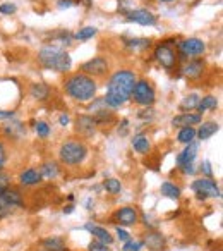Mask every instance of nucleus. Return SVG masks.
I'll use <instances>...</instances> for the list:
<instances>
[{"mask_svg": "<svg viewBox=\"0 0 223 251\" xmlns=\"http://www.w3.org/2000/svg\"><path fill=\"white\" fill-rule=\"evenodd\" d=\"M108 69H110V66H108V60L105 57H93V59H89L88 62H84L81 66V73L93 77V79L94 77L107 76Z\"/></svg>", "mask_w": 223, "mask_h": 251, "instance_id": "obj_7", "label": "nucleus"}, {"mask_svg": "<svg viewBox=\"0 0 223 251\" xmlns=\"http://www.w3.org/2000/svg\"><path fill=\"white\" fill-rule=\"evenodd\" d=\"M43 246H45L46 251H66V243H64L62 237H46L45 241H43Z\"/></svg>", "mask_w": 223, "mask_h": 251, "instance_id": "obj_24", "label": "nucleus"}, {"mask_svg": "<svg viewBox=\"0 0 223 251\" xmlns=\"http://www.w3.org/2000/svg\"><path fill=\"white\" fill-rule=\"evenodd\" d=\"M12 212V206L9 205L7 201H5L2 196H0V219H4V217H7L9 213Z\"/></svg>", "mask_w": 223, "mask_h": 251, "instance_id": "obj_35", "label": "nucleus"}, {"mask_svg": "<svg viewBox=\"0 0 223 251\" xmlns=\"http://www.w3.org/2000/svg\"><path fill=\"white\" fill-rule=\"evenodd\" d=\"M199 100H201V98H199L196 93L187 95V97H185L184 100L180 101V108H182V110H192V108L198 107Z\"/></svg>", "mask_w": 223, "mask_h": 251, "instance_id": "obj_28", "label": "nucleus"}, {"mask_svg": "<svg viewBox=\"0 0 223 251\" xmlns=\"http://www.w3.org/2000/svg\"><path fill=\"white\" fill-rule=\"evenodd\" d=\"M196 108H198L199 114H204L206 110H215V108H218V98L213 97V95H208V97H204L202 100H199Z\"/></svg>", "mask_w": 223, "mask_h": 251, "instance_id": "obj_23", "label": "nucleus"}, {"mask_svg": "<svg viewBox=\"0 0 223 251\" xmlns=\"http://www.w3.org/2000/svg\"><path fill=\"white\" fill-rule=\"evenodd\" d=\"M126 45H127V47H131V49H144V47L150 45V40H146V38H134V40H127Z\"/></svg>", "mask_w": 223, "mask_h": 251, "instance_id": "obj_33", "label": "nucleus"}, {"mask_svg": "<svg viewBox=\"0 0 223 251\" xmlns=\"http://www.w3.org/2000/svg\"><path fill=\"white\" fill-rule=\"evenodd\" d=\"M29 93H31V97L35 98V100L43 101V100H46V98H48L50 88L46 86L45 83H35V84H31V90H29Z\"/></svg>", "mask_w": 223, "mask_h": 251, "instance_id": "obj_22", "label": "nucleus"}, {"mask_svg": "<svg viewBox=\"0 0 223 251\" xmlns=\"http://www.w3.org/2000/svg\"><path fill=\"white\" fill-rule=\"evenodd\" d=\"M160 2H172V0H160Z\"/></svg>", "mask_w": 223, "mask_h": 251, "instance_id": "obj_46", "label": "nucleus"}, {"mask_svg": "<svg viewBox=\"0 0 223 251\" xmlns=\"http://www.w3.org/2000/svg\"><path fill=\"white\" fill-rule=\"evenodd\" d=\"M177 140L184 145L192 143V141L196 140V129L192 126H189V127H180V131H178V134H177Z\"/></svg>", "mask_w": 223, "mask_h": 251, "instance_id": "obj_26", "label": "nucleus"}, {"mask_svg": "<svg viewBox=\"0 0 223 251\" xmlns=\"http://www.w3.org/2000/svg\"><path fill=\"white\" fill-rule=\"evenodd\" d=\"M204 69H206V64H204V60H201V59L185 60L184 66L180 67L182 74H184L185 77H189V79H198V77H201Z\"/></svg>", "mask_w": 223, "mask_h": 251, "instance_id": "obj_11", "label": "nucleus"}, {"mask_svg": "<svg viewBox=\"0 0 223 251\" xmlns=\"http://www.w3.org/2000/svg\"><path fill=\"white\" fill-rule=\"evenodd\" d=\"M96 33H98V29L94 28V26H86V28H81L74 36H76V40H81V42H84V40L93 38Z\"/></svg>", "mask_w": 223, "mask_h": 251, "instance_id": "obj_29", "label": "nucleus"}, {"mask_svg": "<svg viewBox=\"0 0 223 251\" xmlns=\"http://www.w3.org/2000/svg\"><path fill=\"white\" fill-rule=\"evenodd\" d=\"M180 171L184 172V174H194L196 167H194V164H185V165H180Z\"/></svg>", "mask_w": 223, "mask_h": 251, "instance_id": "obj_40", "label": "nucleus"}, {"mask_svg": "<svg viewBox=\"0 0 223 251\" xmlns=\"http://www.w3.org/2000/svg\"><path fill=\"white\" fill-rule=\"evenodd\" d=\"M59 122H60V126H67L69 124V115H60V119H59Z\"/></svg>", "mask_w": 223, "mask_h": 251, "instance_id": "obj_44", "label": "nucleus"}, {"mask_svg": "<svg viewBox=\"0 0 223 251\" xmlns=\"http://www.w3.org/2000/svg\"><path fill=\"white\" fill-rule=\"evenodd\" d=\"M136 81V74L129 69H119L112 74L107 84V95L103 97L107 107L119 108L127 100H131V93H133Z\"/></svg>", "mask_w": 223, "mask_h": 251, "instance_id": "obj_1", "label": "nucleus"}, {"mask_svg": "<svg viewBox=\"0 0 223 251\" xmlns=\"http://www.w3.org/2000/svg\"><path fill=\"white\" fill-rule=\"evenodd\" d=\"M42 174H40V171H36V169H26V171L21 172V176H19V182H21L22 186H35L38 184V182H42Z\"/></svg>", "mask_w": 223, "mask_h": 251, "instance_id": "obj_19", "label": "nucleus"}, {"mask_svg": "<svg viewBox=\"0 0 223 251\" xmlns=\"http://www.w3.org/2000/svg\"><path fill=\"white\" fill-rule=\"evenodd\" d=\"M59 157L66 165H79L88 157V148L83 141L69 140L66 143H62V147L59 150Z\"/></svg>", "mask_w": 223, "mask_h": 251, "instance_id": "obj_4", "label": "nucleus"}, {"mask_svg": "<svg viewBox=\"0 0 223 251\" xmlns=\"http://www.w3.org/2000/svg\"><path fill=\"white\" fill-rule=\"evenodd\" d=\"M40 174L45 179H55L57 176H59V165H57L55 162H46V164H43L42 169H40Z\"/></svg>", "mask_w": 223, "mask_h": 251, "instance_id": "obj_25", "label": "nucleus"}, {"mask_svg": "<svg viewBox=\"0 0 223 251\" xmlns=\"http://www.w3.org/2000/svg\"><path fill=\"white\" fill-rule=\"evenodd\" d=\"M201 122V114H191V112H184V114L177 115L172 119V126L174 127H189Z\"/></svg>", "mask_w": 223, "mask_h": 251, "instance_id": "obj_14", "label": "nucleus"}, {"mask_svg": "<svg viewBox=\"0 0 223 251\" xmlns=\"http://www.w3.org/2000/svg\"><path fill=\"white\" fill-rule=\"evenodd\" d=\"M0 196L5 200V201L9 203V205L12 206V208H16V206H21L22 205V195L18 191V189H12V188H5L0 191Z\"/></svg>", "mask_w": 223, "mask_h": 251, "instance_id": "obj_20", "label": "nucleus"}, {"mask_svg": "<svg viewBox=\"0 0 223 251\" xmlns=\"http://www.w3.org/2000/svg\"><path fill=\"white\" fill-rule=\"evenodd\" d=\"M14 117V112L9 110H0V119H12Z\"/></svg>", "mask_w": 223, "mask_h": 251, "instance_id": "obj_42", "label": "nucleus"}, {"mask_svg": "<svg viewBox=\"0 0 223 251\" xmlns=\"http://www.w3.org/2000/svg\"><path fill=\"white\" fill-rule=\"evenodd\" d=\"M72 210H74V206H72V205H67L66 208H64V213H70Z\"/></svg>", "mask_w": 223, "mask_h": 251, "instance_id": "obj_45", "label": "nucleus"}, {"mask_svg": "<svg viewBox=\"0 0 223 251\" xmlns=\"http://www.w3.org/2000/svg\"><path fill=\"white\" fill-rule=\"evenodd\" d=\"M151 251H163L165 248V236L160 232H148L144 237V243Z\"/></svg>", "mask_w": 223, "mask_h": 251, "instance_id": "obj_18", "label": "nucleus"}, {"mask_svg": "<svg viewBox=\"0 0 223 251\" xmlns=\"http://www.w3.org/2000/svg\"><path fill=\"white\" fill-rule=\"evenodd\" d=\"M206 52V43L199 38H187L184 42L178 43V53L182 55V59H194Z\"/></svg>", "mask_w": 223, "mask_h": 251, "instance_id": "obj_8", "label": "nucleus"}, {"mask_svg": "<svg viewBox=\"0 0 223 251\" xmlns=\"http://www.w3.org/2000/svg\"><path fill=\"white\" fill-rule=\"evenodd\" d=\"M115 234H117V237H119L120 241H124V243H126L127 239H131V234L127 232V230L120 229V227H117V229H115Z\"/></svg>", "mask_w": 223, "mask_h": 251, "instance_id": "obj_38", "label": "nucleus"}, {"mask_svg": "<svg viewBox=\"0 0 223 251\" xmlns=\"http://www.w3.org/2000/svg\"><path fill=\"white\" fill-rule=\"evenodd\" d=\"M96 126L98 122L93 115H79L76 119V131L83 136H93L96 133Z\"/></svg>", "mask_w": 223, "mask_h": 251, "instance_id": "obj_12", "label": "nucleus"}, {"mask_svg": "<svg viewBox=\"0 0 223 251\" xmlns=\"http://www.w3.org/2000/svg\"><path fill=\"white\" fill-rule=\"evenodd\" d=\"M35 129H36V134H38L40 138H48V134H50V126L46 124V122H43V121L36 122Z\"/></svg>", "mask_w": 223, "mask_h": 251, "instance_id": "obj_32", "label": "nucleus"}, {"mask_svg": "<svg viewBox=\"0 0 223 251\" xmlns=\"http://www.w3.org/2000/svg\"><path fill=\"white\" fill-rule=\"evenodd\" d=\"M141 248H143V241L127 239L122 246V251H141Z\"/></svg>", "mask_w": 223, "mask_h": 251, "instance_id": "obj_31", "label": "nucleus"}, {"mask_svg": "<svg viewBox=\"0 0 223 251\" xmlns=\"http://www.w3.org/2000/svg\"><path fill=\"white\" fill-rule=\"evenodd\" d=\"M5 160H7V153H5L4 145L0 143V171H2V167L5 165Z\"/></svg>", "mask_w": 223, "mask_h": 251, "instance_id": "obj_39", "label": "nucleus"}, {"mask_svg": "<svg viewBox=\"0 0 223 251\" xmlns=\"http://www.w3.org/2000/svg\"><path fill=\"white\" fill-rule=\"evenodd\" d=\"M133 148L141 155H146L151 148V143H150V138L146 134H137V136L133 138Z\"/></svg>", "mask_w": 223, "mask_h": 251, "instance_id": "obj_21", "label": "nucleus"}, {"mask_svg": "<svg viewBox=\"0 0 223 251\" xmlns=\"http://www.w3.org/2000/svg\"><path fill=\"white\" fill-rule=\"evenodd\" d=\"M84 229H86L88 232L93 234L94 239L101 241V243L108 244V246H110V244L113 243V237L110 236V232H108V230L105 229V227H101V226H94V224H86V226H84Z\"/></svg>", "mask_w": 223, "mask_h": 251, "instance_id": "obj_15", "label": "nucleus"}, {"mask_svg": "<svg viewBox=\"0 0 223 251\" xmlns=\"http://www.w3.org/2000/svg\"><path fill=\"white\" fill-rule=\"evenodd\" d=\"M131 98L136 101L137 105H143V107H151L156 100V93H155V88L148 83L146 79H137L134 84V90L131 93Z\"/></svg>", "mask_w": 223, "mask_h": 251, "instance_id": "obj_5", "label": "nucleus"}, {"mask_svg": "<svg viewBox=\"0 0 223 251\" xmlns=\"http://www.w3.org/2000/svg\"><path fill=\"white\" fill-rule=\"evenodd\" d=\"M88 250L89 251H108V244L101 243V241L94 239L89 243V246H88Z\"/></svg>", "mask_w": 223, "mask_h": 251, "instance_id": "obj_34", "label": "nucleus"}, {"mask_svg": "<svg viewBox=\"0 0 223 251\" xmlns=\"http://www.w3.org/2000/svg\"><path fill=\"white\" fill-rule=\"evenodd\" d=\"M220 131V124L218 122H202L201 126H199V129H196V136L199 138L201 141L204 140H209V138L213 136V134H216Z\"/></svg>", "mask_w": 223, "mask_h": 251, "instance_id": "obj_17", "label": "nucleus"}, {"mask_svg": "<svg viewBox=\"0 0 223 251\" xmlns=\"http://www.w3.org/2000/svg\"><path fill=\"white\" fill-rule=\"evenodd\" d=\"M161 195L167 196V198H172V200H178L180 198V189H178L175 184H172V182L167 181L161 184Z\"/></svg>", "mask_w": 223, "mask_h": 251, "instance_id": "obj_27", "label": "nucleus"}, {"mask_svg": "<svg viewBox=\"0 0 223 251\" xmlns=\"http://www.w3.org/2000/svg\"><path fill=\"white\" fill-rule=\"evenodd\" d=\"M126 16L129 21L137 23V25H141V26L156 25V16L148 11V9H131L129 12H126Z\"/></svg>", "mask_w": 223, "mask_h": 251, "instance_id": "obj_10", "label": "nucleus"}, {"mask_svg": "<svg viewBox=\"0 0 223 251\" xmlns=\"http://www.w3.org/2000/svg\"><path fill=\"white\" fill-rule=\"evenodd\" d=\"M192 189L196 191L199 200H206V198H220L222 191H220L218 184L213 181V177H201L196 179L192 182Z\"/></svg>", "mask_w": 223, "mask_h": 251, "instance_id": "obj_6", "label": "nucleus"}, {"mask_svg": "<svg viewBox=\"0 0 223 251\" xmlns=\"http://www.w3.org/2000/svg\"><path fill=\"white\" fill-rule=\"evenodd\" d=\"M64 88H66V93L76 101L93 100V98L96 97V90H98L96 81L83 73L70 74V76L64 81Z\"/></svg>", "mask_w": 223, "mask_h": 251, "instance_id": "obj_2", "label": "nucleus"}, {"mask_svg": "<svg viewBox=\"0 0 223 251\" xmlns=\"http://www.w3.org/2000/svg\"><path fill=\"white\" fill-rule=\"evenodd\" d=\"M16 12V5L14 4H2L0 5V14H14Z\"/></svg>", "mask_w": 223, "mask_h": 251, "instance_id": "obj_36", "label": "nucleus"}, {"mask_svg": "<svg viewBox=\"0 0 223 251\" xmlns=\"http://www.w3.org/2000/svg\"><path fill=\"white\" fill-rule=\"evenodd\" d=\"M117 222H120V226H136L137 220H139V215H137V210L134 206H124L119 212L115 213Z\"/></svg>", "mask_w": 223, "mask_h": 251, "instance_id": "obj_13", "label": "nucleus"}, {"mask_svg": "<svg viewBox=\"0 0 223 251\" xmlns=\"http://www.w3.org/2000/svg\"><path fill=\"white\" fill-rule=\"evenodd\" d=\"M38 62L45 69L55 71V73H69L72 66L70 55L59 47H43L38 52Z\"/></svg>", "mask_w": 223, "mask_h": 251, "instance_id": "obj_3", "label": "nucleus"}, {"mask_svg": "<svg viewBox=\"0 0 223 251\" xmlns=\"http://www.w3.org/2000/svg\"><path fill=\"white\" fill-rule=\"evenodd\" d=\"M155 59L160 64L161 67H165L167 71H172L175 66H177V55L175 52L167 45V43H161L155 49Z\"/></svg>", "mask_w": 223, "mask_h": 251, "instance_id": "obj_9", "label": "nucleus"}, {"mask_svg": "<svg viewBox=\"0 0 223 251\" xmlns=\"http://www.w3.org/2000/svg\"><path fill=\"white\" fill-rule=\"evenodd\" d=\"M74 2L72 0H59V7L60 9H64V7H70V5H72Z\"/></svg>", "mask_w": 223, "mask_h": 251, "instance_id": "obj_43", "label": "nucleus"}, {"mask_svg": "<svg viewBox=\"0 0 223 251\" xmlns=\"http://www.w3.org/2000/svg\"><path fill=\"white\" fill-rule=\"evenodd\" d=\"M201 171H202V174H204L206 177H213V169H211V164H209V160H204V162H202Z\"/></svg>", "mask_w": 223, "mask_h": 251, "instance_id": "obj_37", "label": "nucleus"}, {"mask_svg": "<svg viewBox=\"0 0 223 251\" xmlns=\"http://www.w3.org/2000/svg\"><path fill=\"white\" fill-rule=\"evenodd\" d=\"M127 129H129V121L127 119H124L122 121V124H120V127H119V134H127Z\"/></svg>", "mask_w": 223, "mask_h": 251, "instance_id": "obj_41", "label": "nucleus"}, {"mask_svg": "<svg viewBox=\"0 0 223 251\" xmlns=\"http://www.w3.org/2000/svg\"><path fill=\"white\" fill-rule=\"evenodd\" d=\"M198 151H199L198 143H194V141L189 143L187 147L184 148V151L177 157V165L180 167V165H185V164H192L194 158L198 157Z\"/></svg>", "mask_w": 223, "mask_h": 251, "instance_id": "obj_16", "label": "nucleus"}, {"mask_svg": "<svg viewBox=\"0 0 223 251\" xmlns=\"http://www.w3.org/2000/svg\"><path fill=\"white\" fill-rule=\"evenodd\" d=\"M103 188L107 189L110 195H119V193L122 191V184H120V181H117V179H107V181L103 182Z\"/></svg>", "mask_w": 223, "mask_h": 251, "instance_id": "obj_30", "label": "nucleus"}]
</instances>
